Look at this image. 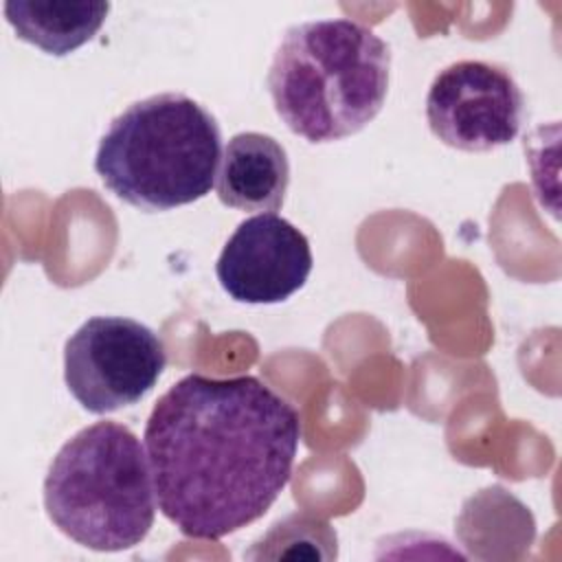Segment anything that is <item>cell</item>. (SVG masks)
<instances>
[{"mask_svg": "<svg viewBox=\"0 0 562 562\" xmlns=\"http://www.w3.org/2000/svg\"><path fill=\"white\" fill-rule=\"evenodd\" d=\"M391 48L369 26L338 18L290 26L268 70L279 119L307 143L360 132L384 105Z\"/></svg>", "mask_w": 562, "mask_h": 562, "instance_id": "obj_2", "label": "cell"}, {"mask_svg": "<svg viewBox=\"0 0 562 562\" xmlns=\"http://www.w3.org/2000/svg\"><path fill=\"white\" fill-rule=\"evenodd\" d=\"M307 237L277 213L244 220L224 244L215 274L237 303L272 305L299 292L312 272Z\"/></svg>", "mask_w": 562, "mask_h": 562, "instance_id": "obj_7", "label": "cell"}, {"mask_svg": "<svg viewBox=\"0 0 562 562\" xmlns=\"http://www.w3.org/2000/svg\"><path fill=\"white\" fill-rule=\"evenodd\" d=\"M162 340L125 316L88 318L64 347V380L70 395L94 415L140 402L162 375Z\"/></svg>", "mask_w": 562, "mask_h": 562, "instance_id": "obj_5", "label": "cell"}, {"mask_svg": "<svg viewBox=\"0 0 562 562\" xmlns=\"http://www.w3.org/2000/svg\"><path fill=\"white\" fill-rule=\"evenodd\" d=\"M248 558H336V531L334 527L314 514L301 512L274 522L246 553Z\"/></svg>", "mask_w": 562, "mask_h": 562, "instance_id": "obj_10", "label": "cell"}, {"mask_svg": "<svg viewBox=\"0 0 562 562\" xmlns=\"http://www.w3.org/2000/svg\"><path fill=\"white\" fill-rule=\"evenodd\" d=\"M44 507L64 536L92 551L140 544L156 518L145 446L116 422L81 428L46 472Z\"/></svg>", "mask_w": 562, "mask_h": 562, "instance_id": "obj_4", "label": "cell"}, {"mask_svg": "<svg viewBox=\"0 0 562 562\" xmlns=\"http://www.w3.org/2000/svg\"><path fill=\"white\" fill-rule=\"evenodd\" d=\"M143 439L162 516L189 538L220 540L288 485L301 417L255 375L189 373L156 402Z\"/></svg>", "mask_w": 562, "mask_h": 562, "instance_id": "obj_1", "label": "cell"}, {"mask_svg": "<svg viewBox=\"0 0 562 562\" xmlns=\"http://www.w3.org/2000/svg\"><path fill=\"white\" fill-rule=\"evenodd\" d=\"M108 11L110 2L88 0H9L4 4V18L15 35L55 57L90 42Z\"/></svg>", "mask_w": 562, "mask_h": 562, "instance_id": "obj_9", "label": "cell"}, {"mask_svg": "<svg viewBox=\"0 0 562 562\" xmlns=\"http://www.w3.org/2000/svg\"><path fill=\"white\" fill-rule=\"evenodd\" d=\"M215 116L182 92H162L125 108L101 136L94 171L123 202L169 211L204 198L222 160Z\"/></svg>", "mask_w": 562, "mask_h": 562, "instance_id": "obj_3", "label": "cell"}, {"mask_svg": "<svg viewBox=\"0 0 562 562\" xmlns=\"http://www.w3.org/2000/svg\"><path fill=\"white\" fill-rule=\"evenodd\" d=\"M430 132L461 151H490L512 143L525 119V97L514 77L490 61L446 66L426 94Z\"/></svg>", "mask_w": 562, "mask_h": 562, "instance_id": "obj_6", "label": "cell"}, {"mask_svg": "<svg viewBox=\"0 0 562 562\" xmlns=\"http://www.w3.org/2000/svg\"><path fill=\"white\" fill-rule=\"evenodd\" d=\"M290 184V160L279 140L261 132L235 134L217 169V198L239 211L281 209Z\"/></svg>", "mask_w": 562, "mask_h": 562, "instance_id": "obj_8", "label": "cell"}]
</instances>
